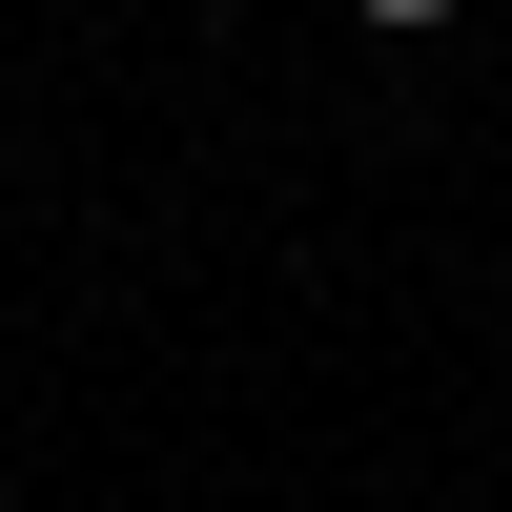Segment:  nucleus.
<instances>
[{"label": "nucleus", "instance_id": "obj_1", "mask_svg": "<svg viewBox=\"0 0 512 512\" xmlns=\"http://www.w3.org/2000/svg\"><path fill=\"white\" fill-rule=\"evenodd\" d=\"M369 21H390V41H410V21H451V0H369Z\"/></svg>", "mask_w": 512, "mask_h": 512}]
</instances>
